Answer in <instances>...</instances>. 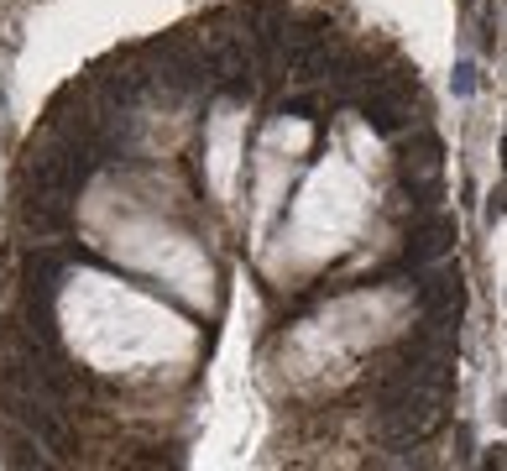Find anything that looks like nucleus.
Wrapping results in <instances>:
<instances>
[{"label":"nucleus","instance_id":"f257e3e1","mask_svg":"<svg viewBox=\"0 0 507 471\" xmlns=\"http://www.w3.org/2000/svg\"><path fill=\"white\" fill-rule=\"evenodd\" d=\"M444 393H450V387H429V383H403L398 393H387L377 408L382 440H387V446H413V440H423L429 429L440 425Z\"/></svg>","mask_w":507,"mask_h":471},{"label":"nucleus","instance_id":"f03ea898","mask_svg":"<svg viewBox=\"0 0 507 471\" xmlns=\"http://www.w3.org/2000/svg\"><path fill=\"white\" fill-rule=\"evenodd\" d=\"M440 173H444V147L434 131H419L398 157V178L408 189L419 194V205H434V194H440Z\"/></svg>","mask_w":507,"mask_h":471},{"label":"nucleus","instance_id":"7ed1b4c3","mask_svg":"<svg viewBox=\"0 0 507 471\" xmlns=\"http://www.w3.org/2000/svg\"><path fill=\"white\" fill-rule=\"evenodd\" d=\"M5 408H11V414H16L26 429H32V435H37L47 450H58V456H68V450H74V435H68V425L43 404V398H37V387H32V393H16V387L5 383Z\"/></svg>","mask_w":507,"mask_h":471},{"label":"nucleus","instance_id":"20e7f679","mask_svg":"<svg viewBox=\"0 0 507 471\" xmlns=\"http://www.w3.org/2000/svg\"><path fill=\"white\" fill-rule=\"evenodd\" d=\"M147 79H152V68H142L136 58H110V64L94 74V89H100V100H105L110 110H121L147 89Z\"/></svg>","mask_w":507,"mask_h":471},{"label":"nucleus","instance_id":"39448f33","mask_svg":"<svg viewBox=\"0 0 507 471\" xmlns=\"http://www.w3.org/2000/svg\"><path fill=\"white\" fill-rule=\"evenodd\" d=\"M288 64H293V79H303V85H309V79H319V74L330 68V26L319 22V16H314V22H303L293 32Z\"/></svg>","mask_w":507,"mask_h":471},{"label":"nucleus","instance_id":"423d86ee","mask_svg":"<svg viewBox=\"0 0 507 471\" xmlns=\"http://www.w3.org/2000/svg\"><path fill=\"white\" fill-rule=\"evenodd\" d=\"M283 32H288V16H283L277 0H256V5H246V43H252L262 58H273L277 47H283Z\"/></svg>","mask_w":507,"mask_h":471},{"label":"nucleus","instance_id":"0eeeda50","mask_svg":"<svg viewBox=\"0 0 507 471\" xmlns=\"http://www.w3.org/2000/svg\"><path fill=\"white\" fill-rule=\"evenodd\" d=\"M455 246V215H429L423 225H413V236H408V262L419 267V262H434L444 257Z\"/></svg>","mask_w":507,"mask_h":471},{"label":"nucleus","instance_id":"6e6552de","mask_svg":"<svg viewBox=\"0 0 507 471\" xmlns=\"http://www.w3.org/2000/svg\"><path fill=\"white\" fill-rule=\"evenodd\" d=\"M419 309L423 315H461L465 309L461 273H429V278L419 283Z\"/></svg>","mask_w":507,"mask_h":471},{"label":"nucleus","instance_id":"1a4fd4ad","mask_svg":"<svg viewBox=\"0 0 507 471\" xmlns=\"http://www.w3.org/2000/svg\"><path fill=\"white\" fill-rule=\"evenodd\" d=\"M22 225L32 236H58V231H68V199H53V194H26Z\"/></svg>","mask_w":507,"mask_h":471},{"label":"nucleus","instance_id":"9d476101","mask_svg":"<svg viewBox=\"0 0 507 471\" xmlns=\"http://www.w3.org/2000/svg\"><path fill=\"white\" fill-rule=\"evenodd\" d=\"M58 278H64V262L53 252H32L22 262V283H26V299H53L58 294Z\"/></svg>","mask_w":507,"mask_h":471},{"label":"nucleus","instance_id":"9b49d317","mask_svg":"<svg viewBox=\"0 0 507 471\" xmlns=\"http://www.w3.org/2000/svg\"><path fill=\"white\" fill-rule=\"evenodd\" d=\"M11 450H16V456H11L16 466H43V456H32V440H26V435H16V440H11Z\"/></svg>","mask_w":507,"mask_h":471},{"label":"nucleus","instance_id":"f8f14e48","mask_svg":"<svg viewBox=\"0 0 507 471\" xmlns=\"http://www.w3.org/2000/svg\"><path fill=\"white\" fill-rule=\"evenodd\" d=\"M314 110H319L314 95H298V100H288V115H314Z\"/></svg>","mask_w":507,"mask_h":471},{"label":"nucleus","instance_id":"ddd939ff","mask_svg":"<svg viewBox=\"0 0 507 471\" xmlns=\"http://www.w3.org/2000/svg\"><path fill=\"white\" fill-rule=\"evenodd\" d=\"M502 199H507V194H502V184H497V194L486 199V220H492V225H497V220H502V210H507Z\"/></svg>","mask_w":507,"mask_h":471},{"label":"nucleus","instance_id":"4468645a","mask_svg":"<svg viewBox=\"0 0 507 471\" xmlns=\"http://www.w3.org/2000/svg\"><path fill=\"white\" fill-rule=\"evenodd\" d=\"M471 74H476V68H471V64H461V68H455V79H450V85L461 89V95H471V85H476V79H471Z\"/></svg>","mask_w":507,"mask_h":471}]
</instances>
